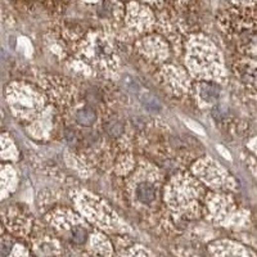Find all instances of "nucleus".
Instances as JSON below:
<instances>
[{
	"label": "nucleus",
	"instance_id": "f257e3e1",
	"mask_svg": "<svg viewBox=\"0 0 257 257\" xmlns=\"http://www.w3.org/2000/svg\"><path fill=\"white\" fill-rule=\"evenodd\" d=\"M137 197L142 204H151L155 197V191L150 183H142L137 187Z\"/></svg>",
	"mask_w": 257,
	"mask_h": 257
},
{
	"label": "nucleus",
	"instance_id": "f03ea898",
	"mask_svg": "<svg viewBox=\"0 0 257 257\" xmlns=\"http://www.w3.org/2000/svg\"><path fill=\"white\" fill-rule=\"evenodd\" d=\"M76 120L80 125L89 127L96 122L97 114L92 108H84L76 114Z\"/></svg>",
	"mask_w": 257,
	"mask_h": 257
},
{
	"label": "nucleus",
	"instance_id": "7ed1b4c3",
	"mask_svg": "<svg viewBox=\"0 0 257 257\" xmlns=\"http://www.w3.org/2000/svg\"><path fill=\"white\" fill-rule=\"evenodd\" d=\"M201 94L206 102H215L220 96V88L215 84H204L201 86Z\"/></svg>",
	"mask_w": 257,
	"mask_h": 257
},
{
	"label": "nucleus",
	"instance_id": "20e7f679",
	"mask_svg": "<svg viewBox=\"0 0 257 257\" xmlns=\"http://www.w3.org/2000/svg\"><path fill=\"white\" fill-rule=\"evenodd\" d=\"M86 238H88V233H86L85 229L81 228V226H76V228L72 229V239L75 243L83 245Z\"/></svg>",
	"mask_w": 257,
	"mask_h": 257
}]
</instances>
